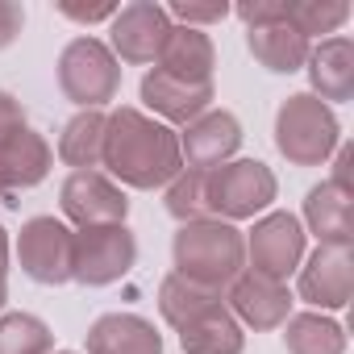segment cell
<instances>
[{
  "instance_id": "cell-1",
  "label": "cell",
  "mask_w": 354,
  "mask_h": 354,
  "mask_svg": "<svg viewBox=\"0 0 354 354\" xmlns=\"http://www.w3.org/2000/svg\"><path fill=\"white\" fill-rule=\"evenodd\" d=\"M100 167L109 171L113 184L121 180L125 188H138V192L167 188L184 171L180 133L162 121H154L150 113L133 109V104H121L109 113Z\"/></svg>"
},
{
  "instance_id": "cell-2",
  "label": "cell",
  "mask_w": 354,
  "mask_h": 354,
  "mask_svg": "<svg viewBox=\"0 0 354 354\" xmlns=\"http://www.w3.org/2000/svg\"><path fill=\"white\" fill-rule=\"evenodd\" d=\"M171 254H175V271L184 279L201 283V288H230L242 271H246V238L238 225L230 221H192V225H180L171 242Z\"/></svg>"
},
{
  "instance_id": "cell-3",
  "label": "cell",
  "mask_w": 354,
  "mask_h": 354,
  "mask_svg": "<svg viewBox=\"0 0 354 354\" xmlns=\"http://www.w3.org/2000/svg\"><path fill=\"white\" fill-rule=\"evenodd\" d=\"M337 142H342V125H337L333 109L325 100H317L313 92H296L279 104L275 146L292 167H321L325 158H333Z\"/></svg>"
},
{
  "instance_id": "cell-4",
  "label": "cell",
  "mask_w": 354,
  "mask_h": 354,
  "mask_svg": "<svg viewBox=\"0 0 354 354\" xmlns=\"http://www.w3.org/2000/svg\"><path fill=\"white\" fill-rule=\"evenodd\" d=\"M279 196L275 171L259 158H234L209 171V209L217 221H250Z\"/></svg>"
},
{
  "instance_id": "cell-5",
  "label": "cell",
  "mask_w": 354,
  "mask_h": 354,
  "mask_svg": "<svg viewBox=\"0 0 354 354\" xmlns=\"http://www.w3.org/2000/svg\"><path fill=\"white\" fill-rule=\"evenodd\" d=\"M59 88L80 109H104L121 88V63L100 38H71L59 55Z\"/></svg>"
},
{
  "instance_id": "cell-6",
  "label": "cell",
  "mask_w": 354,
  "mask_h": 354,
  "mask_svg": "<svg viewBox=\"0 0 354 354\" xmlns=\"http://www.w3.org/2000/svg\"><path fill=\"white\" fill-rule=\"evenodd\" d=\"M138 263V238L125 225H92L75 230V254H71V279L84 288H109L125 279Z\"/></svg>"
},
{
  "instance_id": "cell-7",
  "label": "cell",
  "mask_w": 354,
  "mask_h": 354,
  "mask_svg": "<svg viewBox=\"0 0 354 354\" xmlns=\"http://www.w3.org/2000/svg\"><path fill=\"white\" fill-rule=\"evenodd\" d=\"M71 254H75V230H67L59 217H30L17 234V263L34 283L46 288L67 283Z\"/></svg>"
},
{
  "instance_id": "cell-8",
  "label": "cell",
  "mask_w": 354,
  "mask_h": 354,
  "mask_svg": "<svg viewBox=\"0 0 354 354\" xmlns=\"http://www.w3.org/2000/svg\"><path fill=\"white\" fill-rule=\"evenodd\" d=\"M59 209L80 230L125 225V217H129V201H125L121 184H113L100 171H71L59 188Z\"/></svg>"
},
{
  "instance_id": "cell-9",
  "label": "cell",
  "mask_w": 354,
  "mask_h": 354,
  "mask_svg": "<svg viewBox=\"0 0 354 354\" xmlns=\"http://www.w3.org/2000/svg\"><path fill=\"white\" fill-rule=\"evenodd\" d=\"M304 225L296 213H267L254 221L250 238H246V259H250V271L267 275V279H288L300 259H304Z\"/></svg>"
},
{
  "instance_id": "cell-10",
  "label": "cell",
  "mask_w": 354,
  "mask_h": 354,
  "mask_svg": "<svg viewBox=\"0 0 354 354\" xmlns=\"http://www.w3.org/2000/svg\"><path fill=\"white\" fill-rule=\"evenodd\" d=\"M171 34V17L154 0H133L109 21V50L117 63H158L162 42Z\"/></svg>"
},
{
  "instance_id": "cell-11",
  "label": "cell",
  "mask_w": 354,
  "mask_h": 354,
  "mask_svg": "<svg viewBox=\"0 0 354 354\" xmlns=\"http://www.w3.org/2000/svg\"><path fill=\"white\" fill-rule=\"evenodd\" d=\"M350 296H354V250L317 246L300 267V300L321 313H337L350 304Z\"/></svg>"
},
{
  "instance_id": "cell-12",
  "label": "cell",
  "mask_w": 354,
  "mask_h": 354,
  "mask_svg": "<svg viewBox=\"0 0 354 354\" xmlns=\"http://www.w3.org/2000/svg\"><path fill=\"white\" fill-rule=\"evenodd\" d=\"M238 146H242V121L225 109H209L180 133V154H184V167H192V171H213V167L230 162L238 154Z\"/></svg>"
},
{
  "instance_id": "cell-13",
  "label": "cell",
  "mask_w": 354,
  "mask_h": 354,
  "mask_svg": "<svg viewBox=\"0 0 354 354\" xmlns=\"http://www.w3.org/2000/svg\"><path fill=\"white\" fill-rule=\"evenodd\" d=\"M238 325H250V329H279L288 317H292V292L288 283L279 279H267L259 271H242L234 283H230V304H225Z\"/></svg>"
},
{
  "instance_id": "cell-14",
  "label": "cell",
  "mask_w": 354,
  "mask_h": 354,
  "mask_svg": "<svg viewBox=\"0 0 354 354\" xmlns=\"http://www.w3.org/2000/svg\"><path fill=\"white\" fill-rule=\"evenodd\" d=\"M142 104L162 125H192L196 117L209 113L213 84H184V80H175V75H167V71L154 67L142 80Z\"/></svg>"
},
{
  "instance_id": "cell-15",
  "label": "cell",
  "mask_w": 354,
  "mask_h": 354,
  "mask_svg": "<svg viewBox=\"0 0 354 354\" xmlns=\"http://www.w3.org/2000/svg\"><path fill=\"white\" fill-rule=\"evenodd\" d=\"M55 167V150L38 129H17L9 142H0V192L38 188Z\"/></svg>"
},
{
  "instance_id": "cell-16",
  "label": "cell",
  "mask_w": 354,
  "mask_h": 354,
  "mask_svg": "<svg viewBox=\"0 0 354 354\" xmlns=\"http://www.w3.org/2000/svg\"><path fill=\"white\" fill-rule=\"evenodd\" d=\"M158 71L184 80V84H213V67H217V50L213 38L205 30H188V26H171L162 55L154 63Z\"/></svg>"
},
{
  "instance_id": "cell-17",
  "label": "cell",
  "mask_w": 354,
  "mask_h": 354,
  "mask_svg": "<svg viewBox=\"0 0 354 354\" xmlns=\"http://www.w3.org/2000/svg\"><path fill=\"white\" fill-rule=\"evenodd\" d=\"M308 84H313V96L317 100H350L354 96V42L333 34L325 38L321 46L308 50Z\"/></svg>"
},
{
  "instance_id": "cell-18",
  "label": "cell",
  "mask_w": 354,
  "mask_h": 354,
  "mask_svg": "<svg viewBox=\"0 0 354 354\" xmlns=\"http://www.w3.org/2000/svg\"><path fill=\"white\" fill-rule=\"evenodd\" d=\"M88 354H162V333L138 313H104L88 329Z\"/></svg>"
},
{
  "instance_id": "cell-19",
  "label": "cell",
  "mask_w": 354,
  "mask_h": 354,
  "mask_svg": "<svg viewBox=\"0 0 354 354\" xmlns=\"http://www.w3.org/2000/svg\"><path fill=\"white\" fill-rule=\"evenodd\" d=\"M304 225L317 234L321 246H350L354 242V196L337 192L329 180L304 196Z\"/></svg>"
},
{
  "instance_id": "cell-20",
  "label": "cell",
  "mask_w": 354,
  "mask_h": 354,
  "mask_svg": "<svg viewBox=\"0 0 354 354\" xmlns=\"http://www.w3.org/2000/svg\"><path fill=\"white\" fill-rule=\"evenodd\" d=\"M246 46H250V55H254L267 71H275V75L300 71V67L308 63V50H313V42H308L304 34H296L288 21L250 30V34H246Z\"/></svg>"
},
{
  "instance_id": "cell-21",
  "label": "cell",
  "mask_w": 354,
  "mask_h": 354,
  "mask_svg": "<svg viewBox=\"0 0 354 354\" xmlns=\"http://www.w3.org/2000/svg\"><path fill=\"white\" fill-rule=\"evenodd\" d=\"M180 346H184V354H242L246 333H242L238 317L225 304H217L213 313H205L180 329Z\"/></svg>"
},
{
  "instance_id": "cell-22",
  "label": "cell",
  "mask_w": 354,
  "mask_h": 354,
  "mask_svg": "<svg viewBox=\"0 0 354 354\" xmlns=\"http://www.w3.org/2000/svg\"><path fill=\"white\" fill-rule=\"evenodd\" d=\"M104 125H109V113L80 109L59 133V158L75 171H96L104 154Z\"/></svg>"
},
{
  "instance_id": "cell-23",
  "label": "cell",
  "mask_w": 354,
  "mask_h": 354,
  "mask_svg": "<svg viewBox=\"0 0 354 354\" xmlns=\"http://www.w3.org/2000/svg\"><path fill=\"white\" fill-rule=\"evenodd\" d=\"M217 304H225V300H221V292H213V288H201V283L184 279L180 271H171V275L158 283V313H162V321H167L171 329H184V325H192L196 317L213 313Z\"/></svg>"
},
{
  "instance_id": "cell-24",
  "label": "cell",
  "mask_w": 354,
  "mask_h": 354,
  "mask_svg": "<svg viewBox=\"0 0 354 354\" xmlns=\"http://www.w3.org/2000/svg\"><path fill=\"white\" fill-rule=\"evenodd\" d=\"M288 354H346V329L325 313H292L283 321Z\"/></svg>"
},
{
  "instance_id": "cell-25",
  "label": "cell",
  "mask_w": 354,
  "mask_h": 354,
  "mask_svg": "<svg viewBox=\"0 0 354 354\" xmlns=\"http://www.w3.org/2000/svg\"><path fill=\"white\" fill-rule=\"evenodd\" d=\"M167 213L180 225L209 221L213 217V209H209V171L184 167L180 175H175V180L167 184Z\"/></svg>"
},
{
  "instance_id": "cell-26",
  "label": "cell",
  "mask_w": 354,
  "mask_h": 354,
  "mask_svg": "<svg viewBox=\"0 0 354 354\" xmlns=\"http://www.w3.org/2000/svg\"><path fill=\"white\" fill-rule=\"evenodd\" d=\"M55 333L34 313H5L0 317V354H50Z\"/></svg>"
},
{
  "instance_id": "cell-27",
  "label": "cell",
  "mask_w": 354,
  "mask_h": 354,
  "mask_svg": "<svg viewBox=\"0 0 354 354\" xmlns=\"http://www.w3.org/2000/svg\"><path fill=\"white\" fill-rule=\"evenodd\" d=\"M350 17L346 0H288V26L313 42V34H337Z\"/></svg>"
},
{
  "instance_id": "cell-28",
  "label": "cell",
  "mask_w": 354,
  "mask_h": 354,
  "mask_svg": "<svg viewBox=\"0 0 354 354\" xmlns=\"http://www.w3.org/2000/svg\"><path fill=\"white\" fill-rule=\"evenodd\" d=\"M167 17H180V26L201 30V26L225 21V17H230V5H225V0H213V5H192V0H175V5L167 9Z\"/></svg>"
},
{
  "instance_id": "cell-29",
  "label": "cell",
  "mask_w": 354,
  "mask_h": 354,
  "mask_svg": "<svg viewBox=\"0 0 354 354\" xmlns=\"http://www.w3.org/2000/svg\"><path fill=\"white\" fill-rule=\"evenodd\" d=\"M234 13L246 21V30H263V26L288 21V0H242Z\"/></svg>"
},
{
  "instance_id": "cell-30",
  "label": "cell",
  "mask_w": 354,
  "mask_h": 354,
  "mask_svg": "<svg viewBox=\"0 0 354 354\" xmlns=\"http://www.w3.org/2000/svg\"><path fill=\"white\" fill-rule=\"evenodd\" d=\"M59 13L71 17V21L92 26V21H113L121 13V5H75V0H59Z\"/></svg>"
},
{
  "instance_id": "cell-31",
  "label": "cell",
  "mask_w": 354,
  "mask_h": 354,
  "mask_svg": "<svg viewBox=\"0 0 354 354\" xmlns=\"http://www.w3.org/2000/svg\"><path fill=\"white\" fill-rule=\"evenodd\" d=\"M17 129H26V109H21L17 96L0 92V142H9Z\"/></svg>"
},
{
  "instance_id": "cell-32",
  "label": "cell",
  "mask_w": 354,
  "mask_h": 354,
  "mask_svg": "<svg viewBox=\"0 0 354 354\" xmlns=\"http://www.w3.org/2000/svg\"><path fill=\"white\" fill-rule=\"evenodd\" d=\"M350 171H354V146H350V142H337V150H333V175H329V184H333L337 192H346V196H354V188H350Z\"/></svg>"
},
{
  "instance_id": "cell-33",
  "label": "cell",
  "mask_w": 354,
  "mask_h": 354,
  "mask_svg": "<svg viewBox=\"0 0 354 354\" xmlns=\"http://www.w3.org/2000/svg\"><path fill=\"white\" fill-rule=\"evenodd\" d=\"M21 26H26V9L13 5V0H0V50L17 42Z\"/></svg>"
},
{
  "instance_id": "cell-34",
  "label": "cell",
  "mask_w": 354,
  "mask_h": 354,
  "mask_svg": "<svg viewBox=\"0 0 354 354\" xmlns=\"http://www.w3.org/2000/svg\"><path fill=\"white\" fill-rule=\"evenodd\" d=\"M0 275H9V234L0 225Z\"/></svg>"
},
{
  "instance_id": "cell-35",
  "label": "cell",
  "mask_w": 354,
  "mask_h": 354,
  "mask_svg": "<svg viewBox=\"0 0 354 354\" xmlns=\"http://www.w3.org/2000/svg\"><path fill=\"white\" fill-rule=\"evenodd\" d=\"M5 300H9V283H5V275H0V308H5Z\"/></svg>"
},
{
  "instance_id": "cell-36",
  "label": "cell",
  "mask_w": 354,
  "mask_h": 354,
  "mask_svg": "<svg viewBox=\"0 0 354 354\" xmlns=\"http://www.w3.org/2000/svg\"><path fill=\"white\" fill-rule=\"evenodd\" d=\"M59 354H75V350H59Z\"/></svg>"
}]
</instances>
